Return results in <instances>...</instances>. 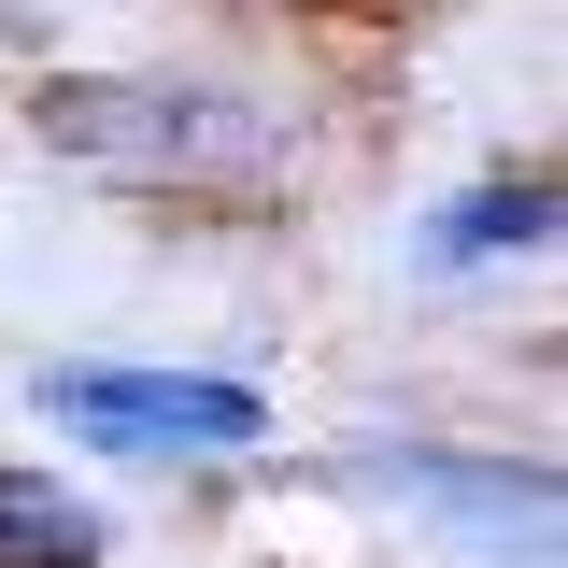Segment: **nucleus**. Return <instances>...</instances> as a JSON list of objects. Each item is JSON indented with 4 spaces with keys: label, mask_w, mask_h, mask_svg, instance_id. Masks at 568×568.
Instances as JSON below:
<instances>
[{
    "label": "nucleus",
    "mask_w": 568,
    "mask_h": 568,
    "mask_svg": "<svg viewBox=\"0 0 568 568\" xmlns=\"http://www.w3.org/2000/svg\"><path fill=\"white\" fill-rule=\"evenodd\" d=\"M43 142L85 156V171H171V185L271 171V129L200 100V85H43Z\"/></svg>",
    "instance_id": "f257e3e1"
},
{
    "label": "nucleus",
    "mask_w": 568,
    "mask_h": 568,
    "mask_svg": "<svg viewBox=\"0 0 568 568\" xmlns=\"http://www.w3.org/2000/svg\"><path fill=\"white\" fill-rule=\"evenodd\" d=\"M43 413L100 455H256V384L213 369H43Z\"/></svg>",
    "instance_id": "f03ea898"
},
{
    "label": "nucleus",
    "mask_w": 568,
    "mask_h": 568,
    "mask_svg": "<svg viewBox=\"0 0 568 568\" xmlns=\"http://www.w3.org/2000/svg\"><path fill=\"white\" fill-rule=\"evenodd\" d=\"M0 568H100V511L29 469H0Z\"/></svg>",
    "instance_id": "7ed1b4c3"
}]
</instances>
